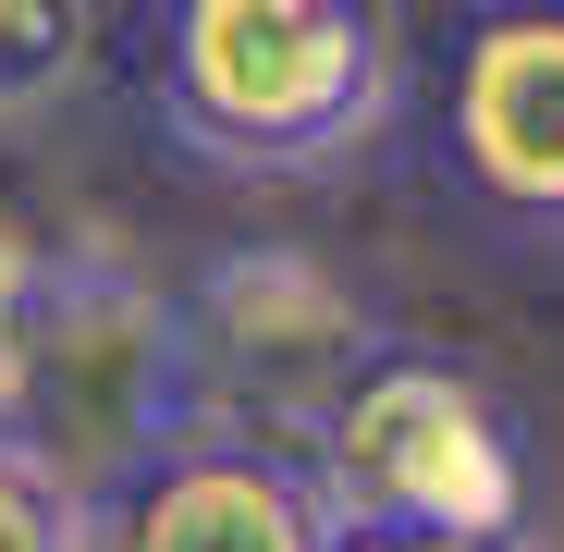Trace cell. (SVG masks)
Segmentation results:
<instances>
[{
	"instance_id": "cell-3",
	"label": "cell",
	"mask_w": 564,
	"mask_h": 552,
	"mask_svg": "<svg viewBox=\"0 0 564 552\" xmlns=\"http://www.w3.org/2000/svg\"><path fill=\"white\" fill-rule=\"evenodd\" d=\"M295 467L332 528L381 540H540V454L491 368H466L417 332H393L356 381L319 405Z\"/></svg>"
},
{
	"instance_id": "cell-10",
	"label": "cell",
	"mask_w": 564,
	"mask_h": 552,
	"mask_svg": "<svg viewBox=\"0 0 564 552\" xmlns=\"http://www.w3.org/2000/svg\"><path fill=\"white\" fill-rule=\"evenodd\" d=\"M0 283H13V234H0Z\"/></svg>"
},
{
	"instance_id": "cell-6",
	"label": "cell",
	"mask_w": 564,
	"mask_h": 552,
	"mask_svg": "<svg viewBox=\"0 0 564 552\" xmlns=\"http://www.w3.org/2000/svg\"><path fill=\"white\" fill-rule=\"evenodd\" d=\"M86 552H332V516L282 442L184 430L86 504Z\"/></svg>"
},
{
	"instance_id": "cell-1",
	"label": "cell",
	"mask_w": 564,
	"mask_h": 552,
	"mask_svg": "<svg viewBox=\"0 0 564 552\" xmlns=\"http://www.w3.org/2000/svg\"><path fill=\"white\" fill-rule=\"evenodd\" d=\"M135 74L172 160L221 184H307L405 111L393 0H135Z\"/></svg>"
},
{
	"instance_id": "cell-2",
	"label": "cell",
	"mask_w": 564,
	"mask_h": 552,
	"mask_svg": "<svg viewBox=\"0 0 564 552\" xmlns=\"http://www.w3.org/2000/svg\"><path fill=\"white\" fill-rule=\"evenodd\" d=\"M197 430V368H184L172 283H148L111 246H13L0 283V442L99 504L160 442Z\"/></svg>"
},
{
	"instance_id": "cell-5",
	"label": "cell",
	"mask_w": 564,
	"mask_h": 552,
	"mask_svg": "<svg viewBox=\"0 0 564 552\" xmlns=\"http://www.w3.org/2000/svg\"><path fill=\"white\" fill-rule=\"evenodd\" d=\"M430 148L491 234L564 246V0H466L454 13Z\"/></svg>"
},
{
	"instance_id": "cell-8",
	"label": "cell",
	"mask_w": 564,
	"mask_h": 552,
	"mask_svg": "<svg viewBox=\"0 0 564 552\" xmlns=\"http://www.w3.org/2000/svg\"><path fill=\"white\" fill-rule=\"evenodd\" d=\"M0 552H86V504L13 442H0Z\"/></svg>"
},
{
	"instance_id": "cell-4",
	"label": "cell",
	"mask_w": 564,
	"mask_h": 552,
	"mask_svg": "<svg viewBox=\"0 0 564 552\" xmlns=\"http://www.w3.org/2000/svg\"><path fill=\"white\" fill-rule=\"evenodd\" d=\"M172 320H184V368H197V430L282 442V454L393 344V320L319 246H221L197 258V283H172Z\"/></svg>"
},
{
	"instance_id": "cell-9",
	"label": "cell",
	"mask_w": 564,
	"mask_h": 552,
	"mask_svg": "<svg viewBox=\"0 0 564 552\" xmlns=\"http://www.w3.org/2000/svg\"><path fill=\"white\" fill-rule=\"evenodd\" d=\"M332 552H540V540H381V528H332Z\"/></svg>"
},
{
	"instance_id": "cell-7",
	"label": "cell",
	"mask_w": 564,
	"mask_h": 552,
	"mask_svg": "<svg viewBox=\"0 0 564 552\" xmlns=\"http://www.w3.org/2000/svg\"><path fill=\"white\" fill-rule=\"evenodd\" d=\"M99 74V0H0V136L86 99Z\"/></svg>"
}]
</instances>
